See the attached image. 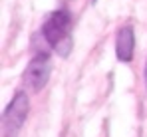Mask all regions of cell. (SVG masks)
I'll return each instance as SVG.
<instances>
[{
    "label": "cell",
    "mask_w": 147,
    "mask_h": 137,
    "mask_svg": "<svg viewBox=\"0 0 147 137\" xmlns=\"http://www.w3.org/2000/svg\"><path fill=\"white\" fill-rule=\"evenodd\" d=\"M42 36L60 56H70L72 50V16L68 10H54L42 24Z\"/></svg>",
    "instance_id": "6da1fadb"
},
{
    "label": "cell",
    "mask_w": 147,
    "mask_h": 137,
    "mask_svg": "<svg viewBox=\"0 0 147 137\" xmlns=\"http://www.w3.org/2000/svg\"><path fill=\"white\" fill-rule=\"evenodd\" d=\"M30 111V97L26 95V91H16L12 101L6 105L4 113H2V133L4 137H16L18 131L22 129L26 117Z\"/></svg>",
    "instance_id": "7a4b0ae2"
},
{
    "label": "cell",
    "mask_w": 147,
    "mask_h": 137,
    "mask_svg": "<svg viewBox=\"0 0 147 137\" xmlns=\"http://www.w3.org/2000/svg\"><path fill=\"white\" fill-rule=\"evenodd\" d=\"M50 74H52L50 56L46 52H38L30 60V64L26 66L22 80H24V84L32 91H40L46 88V84H48V80H50Z\"/></svg>",
    "instance_id": "3957f363"
},
{
    "label": "cell",
    "mask_w": 147,
    "mask_h": 137,
    "mask_svg": "<svg viewBox=\"0 0 147 137\" xmlns=\"http://www.w3.org/2000/svg\"><path fill=\"white\" fill-rule=\"evenodd\" d=\"M135 50V34L131 26H123L115 34V56L119 62H131Z\"/></svg>",
    "instance_id": "277c9868"
},
{
    "label": "cell",
    "mask_w": 147,
    "mask_h": 137,
    "mask_svg": "<svg viewBox=\"0 0 147 137\" xmlns=\"http://www.w3.org/2000/svg\"><path fill=\"white\" fill-rule=\"evenodd\" d=\"M143 78H145V88H147V64H145V72H143Z\"/></svg>",
    "instance_id": "5b68a950"
},
{
    "label": "cell",
    "mask_w": 147,
    "mask_h": 137,
    "mask_svg": "<svg viewBox=\"0 0 147 137\" xmlns=\"http://www.w3.org/2000/svg\"><path fill=\"white\" fill-rule=\"evenodd\" d=\"M94 2H96V0H94Z\"/></svg>",
    "instance_id": "8992f818"
}]
</instances>
